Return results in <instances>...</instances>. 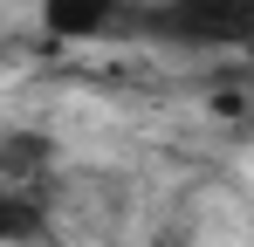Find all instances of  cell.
<instances>
[{"label":"cell","instance_id":"obj_1","mask_svg":"<svg viewBox=\"0 0 254 247\" xmlns=\"http://www.w3.org/2000/svg\"><path fill=\"white\" fill-rule=\"evenodd\" d=\"M137 0H42V28L55 41H103V35H144Z\"/></svg>","mask_w":254,"mask_h":247}]
</instances>
